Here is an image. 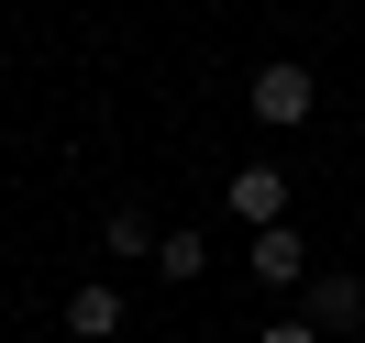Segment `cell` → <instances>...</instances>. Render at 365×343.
Here are the masks:
<instances>
[{
    "label": "cell",
    "instance_id": "8",
    "mask_svg": "<svg viewBox=\"0 0 365 343\" xmlns=\"http://www.w3.org/2000/svg\"><path fill=\"white\" fill-rule=\"evenodd\" d=\"M255 343H332V332H321L310 310H288V321H266V332H255Z\"/></svg>",
    "mask_w": 365,
    "mask_h": 343
},
{
    "label": "cell",
    "instance_id": "6",
    "mask_svg": "<svg viewBox=\"0 0 365 343\" xmlns=\"http://www.w3.org/2000/svg\"><path fill=\"white\" fill-rule=\"evenodd\" d=\"M100 244H111V255H122V266H155V244H166V232H155V222H144V210H133V200H122V210H111V222H100Z\"/></svg>",
    "mask_w": 365,
    "mask_h": 343
},
{
    "label": "cell",
    "instance_id": "2",
    "mask_svg": "<svg viewBox=\"0 0 365 343\" xmlns=\"http://www.w3.org/2000/svg\"><path fill=\"white\" fill-rule=\"evenodd\" d=\"M244 277H255V288H277V299H299L321 266H310V244H299V222H266V232H255V266H244Z\"/></svg>",
    "mask_w": 365,
    "mask_h": 343
},
{
    "label": "cell",
    "instance_id": "3",
    "mask_svg": "<svg viewBox=\"0 0 365 343\" xmlns=\"http://www.w3.org/2000/svg\"><path fill=\"white\" fill-rule=\"evenodd\" d=\"M222 200H232V222H244V232H266V222H288V166H277V155H255V166H232V188H222Z\"/></svg>",
    "mask_w": 365,
    "mask_h": 343
},
{
    "label": "cell",
    "instance_id": "5",
    "mask_svg": "<svg viewBox=\"0 0 365 343\" xmlns=\"http://www.w3.org/2000/svg\"><path fill=\"white\" fill-rule=\"evenodd\" d=\"M67 332L78 343H122V288H111V277H78V288H67Z\"/></svg>",
    "mask_w": 365,
    "mask_h": 343
},
{
    "label": "cell",
    "instance_id": "1",
    "mask_svg": "<svg viewBox=\"0 0 365 343\" xmlns=\"http://www.w3.org/2000/svg\"><path fill=\"white\" fill-rule=\"evenodd\" d=\"M244 100H255V122H266V133H299V122L321 111V78L299 67V56H266V67L244 78Z\"/></svg>",
    "mask_w": 365,
    "mask_h": 343
},
{
    "label": "cell",
    "instance_id": "4",
    "mask_svg": "<svg viewBox=\"0 0 365 343\" xmlns=\"http://www.w3.org/2000/svg\"><path fill=\"white\" fill-rule=\"evenodd\" d=\"M299 310H310L321 332H365V277L354 266H321L310 288H299Z\"/></svg>",
    "mask_w": 365,
    "mask_h": 343
},
{
    "label": "cell",
    "instance_id": "7",
    "mask_svg": "<svg viewBox=\"0 0 365 343\" xmlns=\"http://www.w3.org/2000/svg\"><path fill=\"white\" fill-rule=\"evenodd\" d=\"M200 266H210V244H200V232L178 222V232H166V244H155V277H178V288H188V277H200Z\"/></svg>",
    "mask_w": 365,
    "mask_h": 343
}]
</instances>
